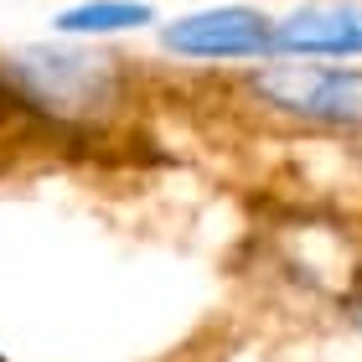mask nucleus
<instances>
[{
  "label": "nucleus",
  "mask_w": 362,
  "mask_h": 362,
  "mask_svg": "<svg viewBox=\"0 0 362 362\" xmlns=\"http://www.w3.org/2000/svg\"><path fill=\"white\" fill-rule=\"evenodd\" d=\"M11 83L31 109L52 119H88L114 104L119 73H114V57L83 52V47H21L11 57Z\"/></svg>",
  "instance_id": "f257e3e1"
},
{
  "label": "nucleus",
  "mask_w": 362,
  "mask_h": 362,
  "mask_svg": "<svg viewBox=\"0 0 362 362\" xmlns=\"http://www.w3.org/2000/svg\"><path fill=\"white\" fill-rule=\"evenodd\" d=\"M254 88L274 109L300 114L310 124H362V73L310 68V62H274L254 73Z\"/></svg>",
  "instance_id": "f03ea898"
},
{
  "label": "nucleus",
  "mask_w": 362,
  "mask_h": 362,
  "mask_svg": "<svg viewBox=\"0 0 362 362\" xmlns=\"http://www.w3.org/2000/svg\"><path fill=\"white\" fill-rule=\"evenodd\" d=\"M160 47L181 57H202V62L259 57V52H274V21L249 6H218V11H197L160 26Z\"/></svg>",
  "instance_id": "7ed1b4c3"
},
{
  "label": "nucleus",
  "mask_w": 362,
  "mask_h": 362,
  "mask_svg": "<svg viewBox=\"0 0 362 362\" xmlns=\"http://www.w3.org/2000/svg\"><path fill=\"white\" fill-rule=\"evenodd\" d=\"M274 52L362 57V6H305L274 21Z\"/></svg>",
  "instance_id": "20e7f679"
},
{
  "label": "nucleus",
  "mask_w": 362,
  "mask_h": 362,
  "mask_svg": "<svg viewBox=\"0 0 362 362\" xmlns=\"http://www.w3.org/2000/svg\"><path fill=\"white\" fill-rule=\"evenodd\" d=\"M156 11L145 0H83V6L62 11L57 16V31L68 37H109V31H129V26H151Z\"/></svg>",
  "instance_id": "39448f33"
}]
</instances>
